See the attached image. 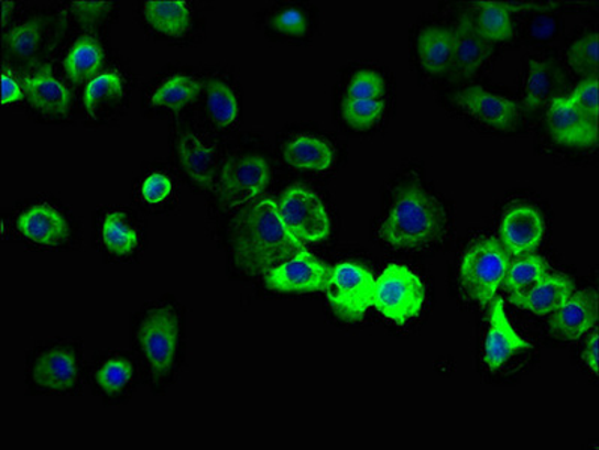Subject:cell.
Instances as JSON below:
<instances>
[{"mask_svg":"<svg viewBox=\"0 0 599 450\" xmlns=\"http://www.w3.org/2000/svg\"><path fill=\"white\" fill-rule=\"evenodd\" d=\"M231 243L235 263L248 275L268 274L305 250L284 226L272 198H259L243 208L235 221Z\"/></svg>","mask_w":599,"mask_h":450,"instance_id":"obj_1","label":"cell"},{"mask_svg":"<svg viewBox=\"0 0 599 450\" xmlns=\"http://www.w3.org/2000/svg\"><path fill=\"white\" fill-rule=\"evenodd\" d=\"M445 209L435 196L420 187H409L392 204L379 227L380 241L402 251H424L445 238Z\"/></svg>","mask_w":599,"mask_h":450,"instance_id":"obj_2","label":"cell"},{"mask_svg":"<svg viewBox=\"0 0 599 450\" xmlns=\"http://www.w3.org/2000/svg\"><path fill=\"white\" fill-rule=\"evenodd\" d=\"M134 345L152 385H167L179 371L184 345L179 309L171 303H160L146 309L135 326Z\"/></svg>","mask_w":599,"mask_h":450,"instance_id":"obj_3","label":"cell"},{"mask_svg":"<svg viewBox=\"0 0 599 450\" xmlns=\"http://www.w3.org/2000/svg\"><path fill=\"white\" fill-rule=\"evenodd\" d=\"M511 254L499 239L486 238L469 248L461 262V290L479 305L493 303L510 264Z\"/></svg>","mask_w":599,"mask_h":450,"instance_id":"obj_4","label":"cell"},{"mask_svg":"<svg viewBox=\"0 0 599 450\" xmlns=\"http://www.w3.org/2000/svg\"><path fill=\"white\" fill-rule=\"evenodd\" d=\"M424 303L423 281L402 264H390L375 281L373 305L394 323L404 325L418 316Z\"/></svg>","mask_w":599,"mask_h":450,"instance_id":"obj_5","label":"cell"},{"mask_svg":"<svg viewBox=\"0 0 599 450\" xmlns=\"http://www.w3.org/2000/svg\"><path fill=\"white\" fill-rule=\"evenodd\" d=\"M373 274L359 264L345 262L330 267L326 297L330 308L347 321L361 320L373 305Z\"/></svg>","mask_w":599,"mask_h":450,"instance_id":"obj_6","label":"cell"},{"mask_svg":"<svg viewBox=\"0 0 599 450\" xmlns=\"http://www.w3.org/2000/svg\"><path fill=\"white\" fill-rule=\"evenodd\" d=\"M271 180V168L263 156L243 154L231 156L222 165L217 189L229 209L258 200Z\"/></svg>","mask_w":599,"mask_h":450,"instance_id":"obj_7","label":"cell"},{"mask_svg":"<svg viewBox=\"0 0 599 450\" xmlns=\"http://www.w3.org/2000/svg\"><path fill=\"white\" fill-rule=\"evenodd\" d=\"M276 206L281 220L297 241L317 243L328 239V210L316 193L304 187H292L283 194Z\"/></svg>","mask_w":599,"mask_h":450,"instance_id":"obj_8","label":"cell"},{"mask_svg":"<svg viewBox=\"0 0 599 450\" xmlns=\"http://www.w3.org/2000/svg\"><path fill=\"white\" fill-rule=\"evenodd\" d=\"M81 378L80 353L72 345L56 344L36 353L29 366V380L41 391L65 394Z\"/></svg>","mask_w":599,"mask_h":450,"instance_id":"obj_9","label":"cell"},{"mask_svg":"<svg viewBox=\"0 0 599 450\" xmlns=\"http://www.w3.org/2000/svg\"><path fill=\"white\" fill-rule=\"evenodd\" d=\"M177 165L193 185L210 191L217 177V149L196 130H182L173 140Z\"/></svg>","mask_w":599,"mask_h":450,"instance_id":"obj_10","label":"cell"},{"mask_svg":"<svg viewBox=\"0 0 599 450\" xmlns=\"http://www.w3.org/2000/svg\"><path fill=\"white\" fill-rule=\"evenodd\" d=\"M329 270L319 259L304 250L268 272L264 284L270 290L279 293L325 292Z\"/></svg>","mask_w":599,"mask_h":450,"instance_id":"obj_11","label":"cell"},{"mask_svg":"<svg viewBox=\"0 0 599 450\" xmlns=\"http://www.w3.org/2000/svg\"><path fill=\"white\" fill-rule=\"evenodd\" d=\"M545 121L552 138L565 146L590 147L598 142V121L578 109L569 95L548 102Z\"/></svg>","mask_w":599,"mask_h":450,"instance_id":"obj_12","label":"cell"},{"mask_svg":"<svg viewBox=\"0 0 599 450\" xmlns=\"http://www.w3.org/2000/svg\"><path fill=\"white\" fill-rule=\"evenodd\" d=\"M457 106L470 118L494 131H512L519 125L520 107L501 95L473 86L456 97Z\"/></svg>","mask_w":599,"mask_h":450,"instance_id":"obj_13","label":"cell"},{"mask_svg":"<svg viewBox=\"0 0 599 450\" xmlns=\"http://www.w3.org/2000/svg\"><path fill=\"white\" fill-rule=\"evenodd\" d=\"M545 234V222L538 210L518 206L508 210L501 222V242L511 257L534 254Z\"/></svg>","mask_w":599,"mask_h":450,"instance_id":"obj_14","label":"cell"},{"mask_svg":"<svg viewBox=\"0 0 599 450\" xmlns=\"http://www.w3.org/2000/svg\"><path fill=\"white\" fill-rule=\"evenodd\" d=\"M598 295L595 290L573 292L562 307L552 314L548 330L560 340H578L597 325Z\"/></svg>","mask_w":599,"mask_h":450,"instance_id":"obj_15","label":"cell"},{"mask_svg":"<svg viewBox=\"0 0 599 450\" xmlns=\"http://www.w3.org/2000/svg\"><path fill=\"white\" fill-rule=\"evenodd\" d=\"M493 56V44L478 31L472 17L462 15L453 29L451 69L460 77L470 78L484 68Z\"/></svg>","mask_w":599,"mask_h":450,"instance_id":"obj_16","label":"cell"},{"mask_svg":"<svg viewBox=\"0 0 599 450\" xmlns=\"http://www.w3.org/2000/svg\"><path fill=\"white\" fill-rule=\"evenodd\" d=\"M531 342L520 337L512 328L501 299L491 309L489 332L486 338L484 362L490 371L501 370L515 354L531 350Z\"/></svg>","mask_w":599,"mask_h":450,"instance_id":"obj_17","label":"cell"},{"mask_svg":"<svg viewBox=\"0 0 599 450\" xmlns=\"http://www.w3.org/2000/svg\"><path fill=\"white\" fill-rule=\"evenodd\" d=\"M24 92L32 109L45 118H66L72 110V94L48 66L26 78Z\"/></svg>","mask_w":599,"mask_h":450,"instance_id":"obj_18","label":"cell"},{"mask_svg":"<svg viewBox=\"0 0 599 450\" xmlns=\"http://www.w3.org/2000/svg\"><path fill=\"white\" fill-rule=\"evenodd\" d=\"M17 230L26 241L41 246H56L69 237L64 215L48 204L33 205L17 220Z\"/></svg>","mask_w":599,"mask_h":450,"instance_id":"obj_19","label":"cell"},{"mask_svg":"<svg viewBox=\"0 0 599 450\" xmlns=\"http://www.w3.org/2000/svg\"><path fill=\"white\" fill-rule=\"evenodd\" d=\"M573 292L574 283L567 275L547 274L527 290L508 295V299L515 307L543 317L562 307Z\"/></svg>","mask_w":599,"mask_h":450,"instance_id":"obj_20","label":"cell"},{"mask_svg":"<svg viewBox=\"0 0 599 450\" xmlns=\"http://www.w3.org/2000/svg\"><path fill=\"white\" fill-rule=\"evenodd\" d=\"M149 26L164 36H184L193 28L192 6L184 0H152L143 6Z\"/></svg>","mask_w":599,"mask_h":450,"instance_id":"obj_21","label":"cell"},{"mask_svg":"<svg viewBox=\"0 0 599 450\" xmlns=\"http://www.w3.org/2000/svg\"><path fill=\"white\" fill-rule=\"evenodd\" d=\"M284 161L291 167L304 172L329 171L336 161V151L324 139L297 135L283 149Z\"/></svg>","mask_w":599,"mask_h":450,"instance_id":"obj_22","label":"cell"},{"mask_svg":"<svg viewBox=\"0 0 599 450\" xmlns=\"http://www.w3.org/2000/svg\"><path fill=\"white\" fill-rule=\"evenodd\" d=\"M127 81L122 74L111 72L99 73L86 85L83 102L86 113L92 121H97L99 114L105 113L110 106L118 105L126 95Z\"/></svg>","mask_w":599,"mask_h":450,"instance_id":"obj_23","label":"cell"},{"mask_svg":"<svg viewBox=\"0 0 599 450\" xmlns=\"http://www.w3.org/2000/svg\"><path fill=\"white\" fill-rule=\"evenodd\" d=\"M420 64L424 72L439 76L451 69L453 29L428 28L418 40Z\"/></svg>","mask_w":599,"mask_h":450,"instance_id":"obj_24","label":"cell"},{"mask_svg":"<svg viewBox=\"0 0 599 450\" xmlns=\"http://www.w3.org/2000/svg\"><path fill=\"white\" fill-rule=\"evenodd\" d=\"M105 64V52L101 44L94 36H81L65 57L64 68L66 77L76 85L90 81L98 76L99 69Z\"/></svg>","mask_w":599,"mask_h":450,"instance_id":"obj_25","label":"cell"},{"mask_svg":"<svg viewBox=\"0 0 599 450\" xmlns=\"http://www.w3.org/2000/svg\"><path fill=\"white\" fill-rule=\"evenodd\" d=\"M559 72L543 61H531L526 81H524L523 106L529 111L540 110L543 106H548L553 94L560 83Z\"/></svg>","mask_w":599,"mask_h":450,"instance_id":"obj_26","label":"cell"},{"mask_svg":"<svg viewBox=\"0 0 599 450\" xmlns=\"http://www.w3.org/2000/svg\"><path fill=\"white\" fill-rule=\"evenodd\" d=\"M206 113L218 130L230 131L238 125L239 101L229 83L213 78L206 85Z\"/></svg>","mask_w":599,"mask_h":450,"instance_id":"obj_27","label":"cell"},{"mask_svg":"<svg viewBox=\"0 0 599 450\" xmlns=\"http://www.w3.org/2000/svg\"><path fill=\"white\" fill-rule=\"evenodd\" d=\"M204 89V83L194 76L176 74L161 81L151 95V105L159 109L181 110L192 106Z\"/></svg>","mask_w":599,"mask_h":450,"instance_id":"obj_28","label":"cell"},{"mask_svg":"<svg viewBox=\"0 0 599 450\" xmlns=\"http://www.w3.org/2000/svg\"><path fill=\"white\" fill-rule=\"evenodd\" d=\"M135 378V365L131 359L116 354L105 359L95 370V383L107 396L126 394Z\"/></svg>","mask_w":599,"mask_h":450,"instance_id":"obj_29","label":"cell"},{"mask_svg":"<svg viewBox=\"0 0 599 450\" xmlns=\"http://www.w3.org/2000/svg\"><path fill=\"white\" fill-rule=\"evenodd\" d=\"M475 26L493 43L510 40L512 29L511 10L508 3L481 2L477 3V15L472 17Z\"/></svg>","mask_w":599,"mask_h":450,"instance_id":"obj_30","label":"cell"},{"mask_svg":"<svg viewBox=\"0 0 599 450\" xmlns=\"http://www.w3.org/2000/svg\"><path fill=\"white\" fill-rule=\"evenodd\" d=\"M102 243L110 253L131 254L139 245V233L126 213L109 212L101 226Z\"/></svg>","mask_w":599,"mask_h":450,"instance_id":"obj_31","label":"cell"},{"mask_svg":"<svg viewBox=\"0 0 599 450\" xmlns=\"http://www.w3.org/2000/svg\"><path fill=\"white\" fill-rule=\"evenodd\" d=\"M547 274L548 264L541 255H524L511 262L502 287L505 288L508 295H514V293L527 290Z\"/></svg>","mask_w":599,"mask_h":450,"instance_id":"obj_32","label":"cell"},{"mask_svg":"<svg viewBox=\"0 0 599 450\" xmlns=\"http://www.w3.org/2000/svg\"><path fill=\"white\" fill-rule=\"evenodd\" d=\"M43 35L44 23L40 17H32L26 22L17 24L3 39L8 55L17 59H29L43 43Z\"/></svg>","mask_w":599,"mask_h":450,"instance_id":"obj_33","label":"cell"},{"mask_svg":"<svg viewBox=\"0 0 599 450\" xmlns=\"http://www.w3.org/2000/svg\"><path fill=\"white\" fill-rule=\"evenodd\" d=\"M385 99H342V121L355 131H370L385 114Z\"/></svg>","mask_w":599,"mask_h":450,"instance_id":"obj_34","label":"cell"},{"mask_svg":"<svg viewBox=\"0 0 599 450\" xmlns=\"http://www.w3.org/2000/svg\"><path fill=\"white\" fill-rule=\"evenodd\" d=\"M598 33H590L584 39L577 40L568 52V64L574 72L586 74V76H597L598 57Z\"/></svg>","mask_w":599,"mask_h":450,"instance_id":"obj_35","label":"cell"},{"mask_svg":"<svg viewBox=\"0 0 599 450\" xmlns=\"http://www.w3.org/2000/svg\"><path fill=\"white\" fill-rule=\"evenodd\" d=\"M386 86L374 69H361L347 85L342 99H385Z\"/></svg>","mask_w":599,"mask_h":450,"instance_id":"obj_36","label":"cell"},{"mask_svg":"<svg viewBox=\"0 0 599 450\" xmlns=\"http://www.w3.org/2000/svg\"><path fill=\"white\" fill-rule=\"evenodd\" d=\"M574 105L578 107L589 118L598 121L599 114V94H598V76H590L574 89L569 95Z\"/></svg>","mask_w":599,"mask_h":450,"instance_id":"obj_37","label":"cell"},{"mask_svg":"<svg viewBox=\"0 0 599 450\" xmlns=\"http://www.w3.org/2000/svg\"><path fill=\"white\" fill-rule=\"evenodd\" d=\"M274 28L283 35L301 39L308 32V20L297 8H287L275 15Z\"/></svg>","mask_w":599,"mask_h":450,"instance_id":"obj_38","label":"cell"},{"mask_svg":"<svg viewBox=\"0 0 599 450\" xmlns=\"http://www.w3.org/2000/svg\"><path fill=\"white\" fill-rule=\"evenodd\" d=\"M113 3L110 2H73L69 12L80 24H94L105 20L110 14Z\"/></svg>","mask_w":599,"mask_h":450,"instance_id":"obj_39","label":"cell"},{"mask_svg":"<svg viewBox=\"0 0 599 450\" xmlns=\"http://www.w3.org/2000/svg\"><path fill=\"white\" fill-rule=\"evenodd\" d=\"M172 180L163 173H152L142 185V197L149 205H160L172 194Z\"/></svg>","mask_w":599,"mask_h":450,"instance_id":"obj_40","label":"cell"},{"mask_svg":"<svg viewBox=\"0 0 599 450\" xmlns=\"http://www.w3.org/2000/svg\"><path fill=\"white\" fill-rule=\"evenodd\" d=\"M23 88L17 80L14 74L8 72L2 73V102L3 106L14 105L23 98Z\"/></svg>","mask_w":599,"mask_h":450,"instance_id":"obj_41","label":"cell"},{"mask_svg":"<svg viewBox=\"0 0 599 450\" xmlns=\"http://www.w3.org/2000/svg\"><path fill=\"white\" fill-rule=\"evenodd\" d=\"M584 361L586 363V366L595 375H598L599 370V354H598V332L595 330L592 336L589 337L588 342H586L585 352H584Z\"/></svg>","mask_w":599,"mask_h":450,"instance_id":"obj_42","label":"cell"},{"mask_svg":"<svg viewBox=\"0 0 599 450\" xmlns=\"http://www.w3.org/2000/svg\"><path fill=\"white\" fill-rule=\"evenodd\" d=\"M12 8H14V3L6 2V0H3V2H2V24H3V26H6V24L8 23V15H10V11L12 10Z\"/></svg>","mask_w":599,"mask_h":450,"instance_id":"obj_43","label":"cell"}]
</instances>
